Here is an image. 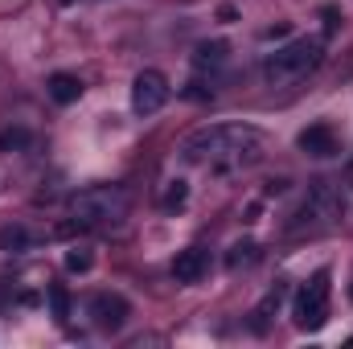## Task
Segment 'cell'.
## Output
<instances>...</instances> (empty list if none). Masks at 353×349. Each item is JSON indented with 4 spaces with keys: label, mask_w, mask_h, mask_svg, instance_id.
Here are the masks:
<instances>
[{
    "label": "cell",
    "mask_w": 353,
    "mask_h": 349,
    "mask_svg": "<svg viewBox=\"0 0 353 349\" xmlns=\"http://www.w3.org/2000/svg\"><path fill=\"white\" fill-rule=\"evenodd\" d=\"M33 239L25 226H0V251H25Z\"/></svg>",
    "instance_id": "5bb4252c"
},
{
    "label": "cell",
    "mask_w": 353,
    "mask_h": 349,
    "mask_svg": "<svg viewBox=\"0 0 353 349\" xmlns=\"http://www.w3.org/2000/svg\"><path fill=\"white\" fill-rule=\"evenodd\" d=\"M350 173H353V165H350Z\"/></svg>",
    "instance_id": "cb8c5ba5"
},
{
    "label": "cell",
    "mask_w": 353,
    "mask_h": 349,
    "mask_svg": "<svg viewBox=\"0 0 353 349\" xmlns=\"http://www.w3.org/2000/svg\"><path fill=\"white\" fill-rule=\"evenodd\" d=\"M58 4H79V0H58Z\"/></svg>",
    "instance_id": "7402d4cb"
},
{
    "label": "cell",
    "mask_w": 353,
    "mask_h": 349,
    "mask_svg": "<svg viewBox=\"0 0 353 349\" xmlns=\"http://www.w3.org/2000/svg\"><path fill=\"white\" fill-rule=\"evenodd\" d=\"M185 201H189V185L176 177V181H169V185H165V193H161V206H165V210H181Z\"/></svg>",
    "instance_id": "9a60e30c"
},
{
    "label": "cell",
    "mask_w": 353,
    "mask_h": 349,
    "mask_svg": "<svg viewBox=\"0 0 353 349\" xmlns=\"http://www.w3.org/2000/svg\"><path fill=\"white\" fill-rule=\"evenodd\" d=\"M70 214L83 230L87 226H119L132 214V189L128 185H90L70 197Z\"/></svg>",
    "instance_id": "7a4b0ae2"
},
{
    "label": "cell",
    "mask_w": 353,
    "mask_h": 349,
    "mask_svg": "<svg viewBox=\"0 0 353 349\" xmlns=\"http://www.w3.org/2000/svg\"><path fill=\"white\" fill-rule=\"evenodd\" d=\"M296 144H300V152H308V157H337L341 152V136L329 128V123H312V128H304L300 136H296Z\"/></svg>",
    "instance_id": "ba28073f"
},
{
    "label": "cell",
    "mask_w": 353,
    "mask_h": 349,
    "mask_svg": "<svg viewBox=\"0 0 353 349\" xmlns=\"http://www.w3.org/2000/svg\"><path fill=\"white\" fill-rule=\"evenodd\" d=\"M46 90H50V99H54V103H62V107H70V103H79V99H83V83H79L74 74H50Z\"/></svg>",
    "instance_id": "30bf717a"
},
{
    "label": "cell",
    "mask_w": 353,
    "mask_h": 349,
    "mask_svg": "<svg viewBox=\"0 0 353 349\" xmlns=\"http://www.w3.org/2000/svg\"><path fill=\"white\" fill-rule=\"evenodd\" d=\"M259 157H263V136L251 123H210L181 144V161L201 169H247Z\"/></svg>",
    "instance_id": "6da1fadb"
},
{
    "label": "cell",
    "mask_w": 353,
    "mask_h": 349,
    "mask_svg": "<svg viewBox=\"0 0 353 349\" xmlns=\"http://www.w3.org/2000/svg\"><path fill=\"white\" fill-rule=\"evenodd\" d=\"M255 259H259V243H251V239H247V243H234V247H230L226 267H230V271H239V267H251Z\"/></svg>",
    "instance_id": "4fadbf2b"
},
{
    "label": "cell",
    "mask_w": 353,
    "mask_h": 349,
    "mask_svg": "<svg viewBox=\"0 0 353 349\" xmlns=\"http://www.w3.org/2000/svg\"><path fill=\"white\" fill-rule=\"evenodd\" d=\"M128 317H132V304H128L119 292H99V296H90V321H94V329L119 333V329L128 325Z\"/></svg>",
    "instance_id": "52a82bcc"
},
{
    "label": "cell",
    "mask_w": 353,
    "mask_h": 349,
    "mask_svg": "<svg viewBox=\"0 0 353 349\" xmlns=\"http://www.w3.org/2000/svg\"><path fill=\"white\" fill-rule=\"evenodd\" d=\"M292 33V25L288 21H279V25H271V29H263V41H275V37H288Z\"/></svg>",
    "instance_id": "ffe728a7"
},
{
    "label": "cell",
    "mask_w": 353,
    "mask_h": 349,
    "mask_svg": "<svg viewBox=\"0 0 353 349\" xmlns=\"http://www.w3.org/2000/svg\"><path fill=\"white\" fill-rule=\"evenodd\" d=\"M329 279H333L329 267H321V271H312V279L296 292V300H292V321H296V329L316 333V329L329 321V292H333Z\"/></svg>",
    "instance_id": "277c9868"
},
{
    "label": "cell",
    "mask_w": 353,
    "mask_h": 349,
    "mask_svg": "<svg viewBox=\"0 0 353 349\" xmlns=\"http://www.w3.org/2000/svg\"><path fill=\"white\" fill-rule=\"evenodd\" d=\"M205 271H210V251H205V247H185V251H176V259H173L176 283H197Z\"/></svg>",
    "instance_id": "9c48e42d"
},
{
    "label": "cell",
    "mask_w": 353,
    "mask_h": 349,
    "mask_svg": "<svg viewBox=\"0 0 353 349\" xmlns=\"http://www.w3.org/2000/svg\"><path fill=\"white\" fill-rule=\"evenodd\" d=\"M169 103V79L161 70H140L132 83V111L136 115H157Z\"/></svg>",
    "instance_id": "8992f818"
},
{
    "label": "cell",
    "mask_w": 353,
    "mask_h": 349,
    "mask_svg": "<svg viewBox=\"0 0 353 349\" xmlns=\"http://www.w3.org/2000/svg\"><path fill=\"white\" fill-rule=\"evenodd\" d=\"M50 308H54V321H62V325L70 321V296H66V288H62V283H54V288H50Z\"/></svg>",
    "instance_id": "2e32d148"
},
{
    "label": "cell",
    "mask_w": 353,
    "mask_h": 349,
    "mask_svg": "<svg viewBox=\"0 0 353 349\" xmlns=\"http://www.w3.org/2000/svg\"><path fill=\"white\" fill-rule=\"evenodd\" d=\"M321 17H325V33H337V25H341V8H337V4H325Z\"/></svg>",
    "instance_id": "d6986e66"
},
{
    "label": "cell",
    "mask_w": 353,
    "mask_h": 349,
    "mask_svg": "<svg viewBox=\"0 0 353 349\" xmlns=\"http://www.w3.org/2000/svg\"><path fill=\"white\" fill-rule=\"evenodd\" d=\"M321 62H325V41L321 37L288 41L283 50H275V54L263 58V83L267 87H292V83L308 79Z\"/></svg>",
    "instance_id": "3957f363"
},
{
    "label": "cell",
    "mask_w": 353,
    "mask_h": 349,
    "mask_svg": "<svg viewBox=\"0 0 353 349\" xmlns=\"http://www.w3.org/2000/svg\"><path fill=\"white\" fill-rule=\"evenodd\" d=\"M341 214H345L341 189H337L333 181L316 177V181H308V197H304V206H300V214H296L300 222H292V230H300V226H333Z\"/></svg>",
    "instance_id": "5b68a950"
},
{
    "label": "cell",
    "mask_w": 353,
    "mask_h": 349,
    "mask_svg": "<svg viewBox=\"0 0 353 349\" xmlns=\"http://www.w3.org/2000/svg\"><path fill=\"white\" fill-rule=\"evenodd\" d=\"M29 144V132L25 128H4L0 132V152H17V148H25Z\"/></svg>",
    "instance_id": "ac0fdd59"
},
{
    "label": "cell",
    "mask_w": 353,
    "mask_h": 349,
    "mask_svg": "<svg viewBox=\"0 0 353 349\" xmlns=\"http://www.w3.org/2000/svg\"><path fill=\"white\" fill-rule=\"evenodd\" d=\"M279 304H283V283H275L263 300L255 304V312H251V329H255V333H267V321L279 312Z\"/></svg>",
    "instance_id": "8fae6325"
},
{
    "label": "cell",
    "mask_w": 353,
    "mask_h": 349,
    "mask_svg": "<svg viewBox=\"0 0 353 349\" xmlns=\"http://www.w3.org/2000/svg\"><path fill=\"white\" fill-rule=\"evenodd\" d=\"M226 54H230L226 41H201V46L193 50V70H218V66L226 62Z\"/></svg>",
    "instance_id": "7c38bea8"
},
{
    "label": "cell",
    "mask_w": 353,
    "mask_h": 349,
    "mask_svg": "<svg viewBox=\"0 0 353 349\" xmlns=\"http://www.w3.org/2000/svg\"><path fill=\"white\" fill-rule=\"evenodd\" d=\"M66 271H74V275H83V271H90V263H94V255H90V247H70L66 251Z\"/></svg>",
    "instance_id": "e0dca14e"
},
{
    "label": "cell",
    "mask_w": 353,
    "mask_h": 349,
    "mask_svg": "<svg viewBox=\"0 0 353 349\" xmlns=\"http://www.w3.org/2000/svg\"><path fill=\"white\" fill-rule=\"evenodd\" d=\"M218 21H222V25L239 21V8H234V4H218Z\"/></svg>",
    "instance_id": "44dd1931"
},
{
    "label": "cell",
    "mask_w": 353,
    "mask_h": 349,
    "mask_svg": "<svg viewBox=\"0 0 353 349\" xmlns=\"http://www.w3.org/2000/svg\"><path fill=\"white\" fill-rule=\"evenodd\" d=\"M350 300H353V279H350Z\"/></svg>",
    "instance_id": "603a6c76"
}]
</instances>
